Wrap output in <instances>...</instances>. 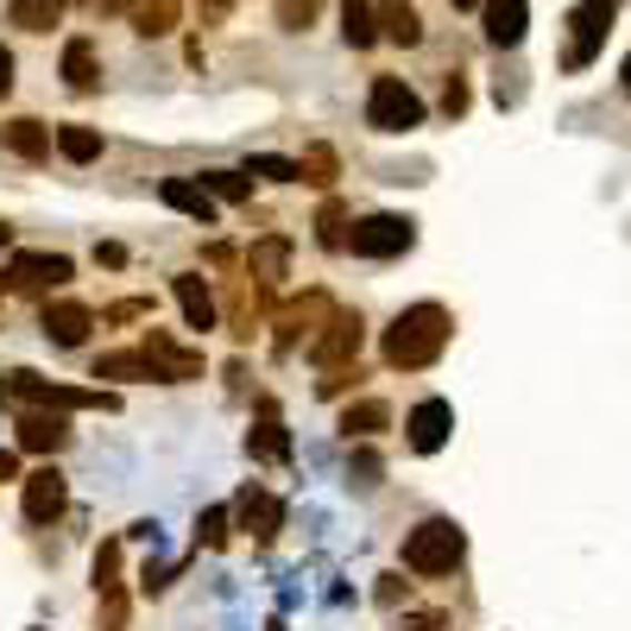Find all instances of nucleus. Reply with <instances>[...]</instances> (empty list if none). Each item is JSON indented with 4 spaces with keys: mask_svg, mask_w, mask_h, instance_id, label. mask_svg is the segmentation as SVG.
Masks as SVG:
<instances>
[{
    "mask_svg": "<svg viewBox=\"0 0 631 631\" xmlns=\"http://www.w3.org/2000/svg\"><path fill=\"white\" fill-rule=\"evenodd\" d=\"M454 341V316L442 310V303H404V310L392 316V329H385V367H398V373H423V367H435L442 360V348Z\"/></svg>",
    "mask_w": 631,
    "mask_h": 631,
    "instance_id": "nucleus-1",
    "label": "nucleus"
},
{
    "mask_svg": "<svg viewBox=\"0 0 631 631\" xmlns=\"http://www.w3.org/2000/svg\"><path fill=\"white\" fill-rule=\"evenodd\" d=\"M0 398L7 404H26V411H120L114 392H101V385H63V379H44L32 367H13V373H0Z\"/></svg>",
    "mask_w": 631,
    "mask_h": 631,
    "instance_id": "nucleus-2",
    "label": "nucleus"
},
{
    "mask_svg": "<svg viewBox=\"0 0 631 631\" xmlns=\"http://www.w3.org/2000/svg\"><path fill=\"white\" fill-rule=\"evenodd\" d=\"M461 555H468V537L454 518H423L417 531H404V569L435 581V574H454L461 569Z\"/></svg>",
    "mask_w": 631,
    "mask_h": 631,
    "instance_id": "nucleus-3",
    "label": "nucleus"
},
{
    "mask_svg": "<svg viewBox=\"0 0 631 631\" xmlns=\"http://www.w3.org/2000/svg\"><path fill=\"white\" fill-rule=\"evenodd\" d=\"M612 20H619V0H574L569 13V44H562V70H588L612 39Z\"/></svg>",
    "mask_w": 631,
    "mask_h": 631,
    "instance_id": "nucleus-4",
    "label": "nucleus"
},
{
    "mask_svg": "<svg viewBox=\"0 0 631 631\" xmlns=\"http://www.w3.org/2000/svg\"><path fill=\"white\" fill-rule=\"evenodd\" d=\"M423 96H417L404 77H373V89H367V127L373 133H417L423 127Z\"/></svg>",
    "mask_w": 631,
    "mask_h": 631,
    "instance_id": "nucleus-5",
    "label": "nucleus"
},
{
    "mask_svg": "<svg viewBox=\"0 0 631 631\" xmlns=\"http://www.w3.org/2000/svg\"><path fill=\"white\" fill-rule=\"evenodd\" d=\"M77 278V266L63 253H13L7 266H0V291L13 297H51L58 284H70Z\"/></svg>",
    "mask_w": 631,
    "mask_h": 631,
    "instance_id": "nucleus-6",
    "label": "nucleus"
},
{
    "mask_svg": "<svg viewBox=\"0 0 631 631\" xmlns=\"http://www.w3.org/2000/svg\"><path fill=\"white\" fill-rule=\"evenodd\" d=\"M417 247V221L404 216H360L348 228V253L354 259H404Z\"/></svg>",
    "mask_w": 631,
    "mask_h": 631,
    "instance_id": "nucleus-7",
    "label": "nucleus"
},
{
    "mask_svg": "<svg viewBox=\"0 0 631 631\" xmlns=\"http://www.w3.org/2000/svg\"><path fill=\"white\" fill-rule=\"evenodd\" d=\"M63 505H70V480L58 473V461H39V468L20 480V512H26V524H58Z\"/></svg>",
    "mask_w": 631,
    "mask_h": 631,
    "instance_id": "nucleus-8",
    "label": "nucleus"
},
{
    "mask_svg": "<svg viewBox=\"0 0 631 631\" xmlns=\"http://www.w3.org/2000/svg\"><path fill=\"white\" fill-rule=\"evenodd\" d=\"M360 348H367V322H360V310H335V322L310 341V360L322 367V373H341V367H354L360 360Z\"/></svg>",
    "mask_w": 631,
    "mask_h": 631,
    "instance_id": "nucleus-9",
    "label": "nucleus"
},
{
    "mask_svg": "<svg viewBox=\"0 0 631 631\" xmlns=\"http://www.w3.org/2000/svg\"><path fill=\"white\" fill-rule=\"evenodd\" d=\"M146 360H152V373L164 379V385H190V379H202V348H183V341H171L164 329H146Z\"/></svg>",
    "mask_w": 631,
    "mask_h": 631,
    "instance_id": "nucleus-10",
    "label": "nucleus"
},
{
    "mask_svg": "<svg viewBox=\"0 0 631 631\" xmlns=\"http://www.w3.org/2000/svg\"><path fill=\"white\" fill-rule=\"evenodd\" d=\"M39 329H44V341H51V348H82V341H89V329H96V310H89V303H77V297H44Z\"/></svg>",
    "mask_w": 631,
    "mask_h": 631,
    "instance_id": "nucleus-11",
    "label": "nucleus"
},
{
    "mask_svg": "<svg viewBox=\"0 0 631 631\" xmlns=\"http://www.w3.org/2000/svg\"><path fill=\"white\" fill-rule=\"evenodd\" d=\"M329 322H335V303H329L322 291H310L303 303H284V310H278V354H291L303 335L316 341L322 329H329Z\"/></svg>",
    "mask_w": 631,
    "mask_h": 631,
    "instance_id": "nucleus-12",
    "label": "nucleus"
},
{
    "mask_svg": "<svg viewBox=\"0 0 631 631\" xmlns=\"http://www.w3.org/2000/svg\"><path fill=\"white\" fill-rule=\"evenodd\" d=\"M454 430V404L449 398H417L411 417H404V442H411V454H435L442 442H449Z\"/></svg>",
    "mask_w": 631,
    "mask_h": 631,
    "instance_id": "nucleus-13",
    "label": "nucleus"
},
{
    "mask_svg": "<svg viewBox=\"0 0 631 631\" xmlns=\"http://www.w3.org/2000/svg\"><path fill=\"white\" fill-rule=\"evenodd\" d=\"M234 531L259 537V543H266V537H278V531H284V499L247 480V487H240V499H234Z\"/></svg>",
    "mask_w": 631,
    "mask_h": 631,
    "instance_id": "nucleus-14",
    "label": "nucleus"
},
{
    "mask_svg": "<svg viewBox=\"0 0 631 631\" xmlns=\"http://www.w3.org/2000/svg\"><path fill=\"white\" fill-rule=\"evenodd\" d=\"M480 26L493 51H518L531 32V0H480Z\"/></svg>",
    "mask_w": 631,
    "mask_h": 631,
    "instance_id": "nucleus-15",
    "label": "nucleus"
},
{
    "mask_svg": "<svg viewBox=\"0 0 631 631\" xmlns=\"http://www.w3.org/2000/svg\"><path fill=\"white\" fill-rule=\"evenodd\" d=\"M158 202H164V209H178V216H190L197 228H216V209H221L197 178H164V183H158Z\"/></svg>",
    "mask_w": 631,
    "mask_h": 631,
    "instance_id": "nucleus-16",
    "label": "nucleus"
},
{
    "mask_svg": "<svg viewBox=\"0 0 631 631\" xmlns=\"http://www.w3.org/2000/svg\"><path fill=\"white\" fill-rule=\"evenodd\" d=\"M171 291H178V310H183V322H190V329H202V335H209V329L221 322V310H216V291H209V278H197V272H178V278H171Z\"/></svg>",
    "mask_w": 631,
    "mask_h": 631,
    "instance_id": "nucleus-17",
    "label": "nucleus"
},
{
    "mask_svg": "<svg viewBox=\"0 0 631 631\" xmlns=\"http://www.w3.org/2000/svg\"><path fill=\"white\" fill-rule=\"evenodd\" d=\"M284 272H291V240L284 234H259L253 247H247V278H259V284L272 291V284H284Z\"/></svg>",
    "mask_w": 631,
    "mask_h": 631,
    "instance_id": "nucleus-18",
    "label": "nucleus"
},
{
    "mask_svg": "<svg viewBox=\"0 0 631 631\" xmlns=\"http://www.w3.org/2000/svg\"><path fill=\"white\" fill-rule=\"evenodd\" d=\"M63 442H70V423H63L58 411H26L20 417V449L26 454H44V461H51Z\"/></svg>",
    "mask_w": 631,
    "mask_h": 631,
    "instance_id": "nucleus-19",
    "label": "nucleus"
},
{
    "mask_svg": "<svg viewBox=\"0 0 631 631\" xmlns=\"http://www.w3.org/2000/svg\"><path fill=\"white\" fill-rule=\"evenodd\" d=\"M178 13H183V0H127V26H133L139 39L178 32Z\"/></svg>",
    "mask_w": 631,
    "mask_h": 631,
    "instance_id": "nucleus-20",
    "label": "nucleus"
},
{
    "mask_svg": "<svg viewBox=\"0 0 631 631\" xmlns=\"http://www.w3.org/2000/svg\"><path fill=\"white\" fill-rule=\"evenodd\" d=\"M63 82L77 89V96H89V89H101V58H96V39H70L63 44Z\"/></svg>",
    "mask_w": 631,
    "mask_h": 631,
    "instance_id": "nucleus-21",
    "label": "nucleus"
},
{
    "mask_svg": "<svg viewBox=\"0 0 631 631\" xmlns=\"http://www.w3.org/2000/svg\"><path fill=\"white\" fill-rule=\"evenodd\" d=\"M0 146H7V152H20L26 164H44L51 146H58V133H44L39 120H7V127H0Z\"/></svg>",
    "mask_w": 631,
    "mask_h": 631,
    "instance_id": "nucleus-22",
    "label": "nucleus"
},
{
    "mask_svg": "<svg viewBox=\"0 0 631 631\" xmlns=\"http://www.w3.org/2000/svg\"><path fill=\"white\" fill-rule=\"evenodd\" d=\"M341 39L354 44V51H373L385 32H379V7L373 0H341Z\"/></svg>",
    "mask_w": 631,
    "mask_h": 631,
    "instance_id": "nucleus-23",
    "label": "nucleus"
},
{
    "mask_svg": "<svg viewBox=\"0 0 631 631\" xmlns=\"http://www.w3.org/2000/svg\"><path fill=\"white\" fill-rule=\"evenodd\" d=\"M385 423H392V404H385V398H360V404L341 411V435H348V442H373Z\"/></svg>",
    "mask_w": 631,
    "mask_h": 631,
    "instance_id": "nucleus-24",
    "label": "nucleus"
},
{
    "mask_svg": "<svg viewBox=\"0 0 631 631\" xmlns=\"http://www.w3.org/2000/svg\"><path fill=\"white\" fill-rule=\"evenodd\" d=\"M373 7H379V32L392 44H423V13L411 0H373Z\"/></svg>",
    "mask_w": 631,
    "mask_h": 631,
    "instance_id": "nucleus-25",
    "label": "nucleus"
},
{
    "mask_svg": "<svg viewBox=\"0 0 631 631\" xmlns=\"http://www.w3.org/2000/svg\"><path fill=\"white\" fill-rule=\"evenodd\" d=\"M89 379H158L152 360H146V348H114V354H96V367H89Z\"/></svg>",
    "mask_w": 631,
    "mask_h": 631,
    "instance_id": "nucleus-26",
    "label": "nucleus"
},
{
    "mask_svg": "<svg viewBox=\"0 0 631 631\" xmlns=\"http://www.w3.org/2000/svg\"><path fill=\"white\" fill-rule=\"evenodd\" d=\"M247 454L253 461H291V430L278 417H259L253 430H247Z\"/></svg>",
    "mask_w": 631,
    "mask_h": 631,
    "instance_id": "nucleus-27",
    "label": "nucleus"
},
{
    "mask_svg": "<svg viewBox=\"0 0 631 631\" xmlns=\"http://www.w3.org/2000/svg\"><path fill=\"white\" fill-rule=\"evenodd\" d=\"M63 7L70 0H7V20L20 26V32H51L63 20Z\"/></svg>",
    "mask_w": 631,
    "mask_h": 631,
    "instance_id": "nucleus-28",
    "label": "nucleus"
},
{
    "mask_svg": "<svg viewBox=\"0 0 631 631\" xmlns=\"http://www.w3.org/2000/svg\"><path fill=\"white\" fill-rule=\"evenodd\" d=\"M58 152L70 158V164H96V158H101V133H96V127H82V120H63V127H58Z\"/></svg>",
    "mask_w": 631,
    "mask_h": 631,
    "instance_id": "nucleus-29",
    "label": "nucleus"
},
{
    "mask_svg": "<svg viewBox=\"0 0 631 631\" xmlns=\"http://www.w3.org/2000/svg\"><path fill=\"white\" fill-rule=\"evenodd\" d=\"M247 178H266V183H303V158L253 152V158H247Z\"/></svg>",
    "mask_w": 631,
    "mask_h": 631,
    "instance_id": "nucleus-30",
    "label": "nucleus"
},
{
    "mask_svg": "<svg viewBox=\"0 0 631 631\" xmlns=\"http://www.w3.org/2000/svg\"><path fill=\"white\" fill-rule=\"evenodd\" d=\"M228 537H234V512H228V505H209V512L197 518V543L202 550H228Z\"/></svg>",
    "mask_w": 631,
    "mask_h": 631,
    "instance_id": "nucleus-31",
    "label": "nucleus"
},
{
    "mask_svg": "<svg viewBox=\"0 0 631 631\" xmlns=\"http://www.w3.org/2000/svg\"><path fill=\"white\" fill-rule=\"evenodd\" d=\"M202 190H209L216 202H247V197H253L247 171H202Z\"/></svg>",
    "mask_w": 631,
    "mask_h": 631,
    "instance_id": "nucleus-32",
    "label": "nucleus"
},
{
    "mask_svg": "<svg viewBox=\"0 0 631 631\" xmlns=\"http://www.w3.org/2000/svg\"><path fill=\"white\" fill-rule=\"evenodd\" d=\"M108 593H127V581H120V543H101L96 550V600H108Z\"/></svg>",
    "mask_w": 631,
    "mask_h": 631,
    "instance_id": "nucleus-33",
    "label": "nucleus"
},
{
    "mask_svg": "<svg viewBox=\"0 0 631 631\" xmlns=\"http://www.w3.org/2000/svg\"><path fill=\"white\" fill-rule=\"evenodd\" d=\"M303 183H316V190L335 183V152H329V146H310V152H303Z\"/></svg>",
    "mask_w": 631,
    "mask_h": 631,
    "instance_id": "nucleus-34",
    "label": "nucleus"
},
{
    "mask_svg": "<svg viewBox=\"0 0 631 631\" xmlns=\"http://www.w3.org/2000/svg\"><path fill=\"white\" fill-rule=\"evenodd\" d=\"M379 473H385V468H379V454H373V449H354V461H348V487L373 493V487H379Z\"/></svg>",
    "mask_w": 631,
    "mask_h": 631,
    "instance_id": "nucleus-35",
    "label": "nucleus"
},
{
    "mask_svg": "<svg viewBox=\"0 0 631 631\" xmlns=\"http://www.w3.org/2000/svg\"><path fill=\"white\" fill-rule=\"evenodd\" d=\"M316 240H322L329 253L348 247V234H341V202H322V216H316Z\"/></svg>",
    "mask_w": 631,
    "mask_h": 631,
    "instance_id": "nucleus-36",
    "label": "nucleus"
},
{
    "mask_svg": "<svg viewBox=\"0 0 631 631\" xmlns=\"http://www.w3.org/2000/svg\"><path fill=\"white\" fill-rule=\"evenodd\" d=\"M316 7H322V0H278V26H284V32H303V26L316 20Z\"/></svg>",
    "mask_w": 631,
    "mask_h": 631,
    "instance_id": "nucleus-37",
    "label": "nucleus"
},
{
    "mask_svg": "<svg viewBox=\"0 0 631 631\" xmlns=\"http://www.w3.org/2000/svg\"><path fill=\"white\" fill-rule=\"evenodd\" d=\"M468 77H461V70H454V77L449 82H442V114H449V120H461V114H468Z\"/></svg>",
    "mask_w": 631,
    "mask_h": 631,
    "instance_id": "nucleus-38",
    "label": "nucleus"
},
{
    "mask_svg": "<svg viewBox=\"0 0 631 631\" xmlns=\"http://www.w3.org/2000/svg\"><path fill=\"white\" fill-rule=\"evenodd\" d=\"M96 625H101V631H127V593H108V600H101Z\"/></svg>",
    "mask_w": 631,
    "mask_h": 631,
    "instance_id": "nucleus-39",
    "label": "nucleus"
},
{
    "mask_svg": "<svg viewBox=\"0 0 631 631\" xmlns=\"http://www.w3.org/2000/svg\"><path fill=\"white\" fill-rule=\"evenodd\" d=\"M133 316H152V303H146V297H127V303L108 310V322H133Z\"/></svg>",
    "mask_w": 631,
    "mask_h": 631,
    "instance_id": "nucleus-40",
    "label": "nucleus"
},
{
    "mask_svg": "<svg viewBox=\"0 0 631 631\" xmlns=\"http://www.w3.org/2000/svg\"><path fill=\"white\" fill-rule=\"evenodd\" d=\"M96 266H127V247H120V240H101V247H96Z\"/></svg>",
    "mask_w": 631,
    "mask_h": 631,
    "instance_id": "nucleus-41",
    "label": "nucleus"
},
{
    "mask_svg": "<svg viewBox=\"0 0 631 631\" xmlns=\"http://www.w3.org/2000/svg\"><path fill=\"white\" fill-rule=\"evenodd\" d=\"M398 600H404V581H398V574H385V581H379V607H398Z\"/></svg>",
    "mask_w": 631,
    "mask_h": 631,
    "instance_id": "nucleus-42",
    "label": "nucleus"
},
{
    "mask_svg": "<svg viewBox=\"0 0 631 631\" xmlns=\"http://www.w3.org/2000/svg\"><path fill=\"white\" fill-rule=\"evenodd\" d=\"M7 480H26V473H20V454H13V449H0V487H7Z\"/></svg>",
    "mask_w": 631,
    "mask_h": 631,
    "instance_id": "nucleus-43",
    "label": "nucleus"
},
{
    "mask_svg": "<svg viewBox=\"0 0 631 631\" xmlns=\"http://www.w3.org/2000/svg\"><path fill=\"white\" fill-rule=\"evenodd\" d=\"M0 96H13V51L0 44Z\"/></svg>",
    "mask_w": 631,
    "mask_h": 631,
    "instance_id": "nucleus-44",
    "label": "nucleus"
},
{
    "mask_svg": "<svg viewBox=\"0 0 631 631\" xmlns=\"http://www.w3.org/2000/svg\"><path fill=\"white\" fill-rule=\"evenodd\" d=\"M228 7H234V0H202V20H221Z\"/></svg>",
    "mask_w": 631,
    "mask_h": 631,
    "instance_id": "nucleus-45",
    "label": "nucleus"
},
{
    "mask_svg": "<svg viewBox=\"0 0 631 631\" xmlns=\"http://www.w3.org/2000/svg\"><path fill=\"white\" fill-rule=\"evenodd\" d=\"M7 240H13V228H7V221H0V253H7Z\"/></svg>",
    "mask_w": 631,
    "mask_h": 631,
    "instance_id": "nucleus-46",
    "label": "nucleus"
},
{
    "mask_svg": "<svg viewBox=\"0 0 631 631\" xmlns=\"http://www.w3.org/2000/svg\"><path fill=\"white\" fill-rule=\"evenodd\" d=\"M473 7H480V0H454V13H473Z\"/></svg>",
    "mask_w": 631,
    "mask_h": 631,
    "instance_id": "nucleus-47",
    "label": "nucleus"
},
{
    "mask_svg": "<svg viewBox=\"0 0 631 631\" xmlns=\"http://www.w3.org/2000/svg\"><path fill=\"white\" fill-rule=\"evenodd\" d=\"M619 77H625V96H631V58H625V70H619Z\"/></svg>",
    "mask_w": 631,
    "mask_h": 631,
    "instance_id": "nucleus-48",
    "label": "nucleus"
},
{
    "mask_svg": "<svg viewBox=\"0 0 631 631\" xmlns=\"http://www.w3.org/2000/svg\"><path fill=\"white\" fill-rule=\"evenodd\" d=\"M32 631H39V625H32Z\"/></svg>",
    "mask_w": 631,
    "mask_h": 631,
    "instance_id": "nucleus-49",
    "label": "nucleus"
}]
</instances>
